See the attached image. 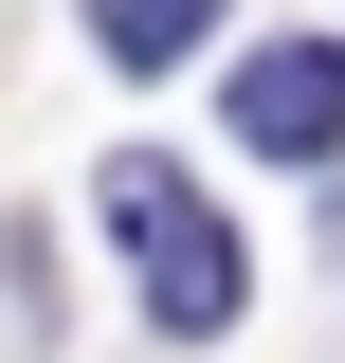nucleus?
<instances>
[{"instance_id": "f257e3e1", "label": "nucleus", "mask_w": 345, "mask_h": 363, "mask_svg": "<svg viewBox=\"0 0 345 363\" xmlns=\"http://www.w3.org/2000/svg\"><path fill=\"white\" fill-rule=\"evenodd\" d=\"M91 200H109V236H128V272H146V309H164L182 345H218V327L255 309V272H236V218H218L200 182L164 164V145H109V182H91Z\"/></svg>"}, {"instance_id": "f03ea898", "label": "nucleus", "mask_w": 345, "mask_h": 363, "mask_svg": "<svg viewBox=\"0 0 345 363\" xmlns=\"http://www.w3.org/2000/svg\"><path fill=\"white\" fill-rule=\"evenodd\" d=\"M236 145L255 164H345V37H255L236 55Z\"/></svg>"}, {"instance_id": "7ed1b4c3", "label": "nucleus", "mask_w": 345, "mask_h": 363, "mask_svg": "<svg viewBox=\"0 0 345 363\" xmlns=\"http://www.w3.org/2000/svg\"><path fill=\"white\" fill-rule=\"evenodd\" d=\"M200 37H218V0H91V55L109 73H182Z\"/></svg>"}]
</instances>
